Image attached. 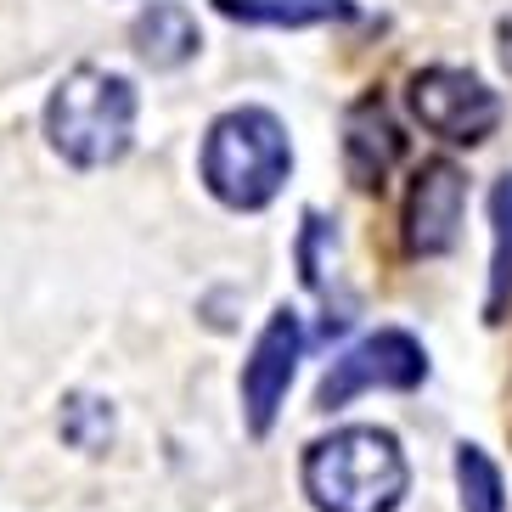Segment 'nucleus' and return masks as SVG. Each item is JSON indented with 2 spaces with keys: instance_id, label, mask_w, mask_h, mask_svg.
<instances>
[{
  "instance_id": "nucleus-1",
  "label": "nucleus",
  "mask_w": 512,
  "mask_h": 512,
  "mask_svg": "<svg viewBox=\"0 0 512 512\" xmlns=\"http://www.w3.org/2000/svg\"><path fill=\"white\" fill-rule=\"evenodd\" d=\"M411 467L389 428H338L304 451V496L316 512H394Z\"/></svg>"
},
{
  "instance_id": "nucleus-2",
  "label": "nucleus",
  "mask_w": 512,
  "mask_h": 512,
  "mask_svg": "<svg viewBox=\"0 0 512 512\" xmlns=\"http://www.w3.org/2000/svg\"><path fill=\"white\" fill-rule=\"evenodd\" d=\"M287 169H293V147L276 113L265 107H231L209 124L203 141V186H209L226 209L254 214L276 203Z\"/></svg>"
},
{
  "instance_id": "nucleus-3",
  "label": "nucleus",
  "mask_w": 512,
  "mask_h": 512,
  "mask_svg": "<svg viewBox=\"0 0 512 512\" xmlns=\"http://www.w3.org/2000/svg\"><path fill=\"white\" fill-rule=\"evenodd\" d=\"M46 136L74 169H107L136 136V91L124 74L74 68L46 102Z\"/></svg>"
},
{
  "instance_id": "nucleus-4",
  "label": "nucleus",
  "mask_w": 512,
  "mask_h": 512,
  "mask_svg": "<svg viewBox=\"0 0 512 512\" xmlns=\"http://www.w3.org/2000/svg\"><path fill=\"white\" fill-rule=\"evenodd\" d=\"M406 102L422 130H434L451 147H479V141L496 136V124H501L496 91L479 74H467V68H422L411 79Z\"/></svg>"
},
{
  "instance_id": "nucleus-5",
  "label": "nucleus",
  "mask_w": 512,
  "mask_h": 512,
  "mask_svg": "<svg viewBox=\"0 0 512 512\" xmlns=\"http://www.w3.org/2000/svg\"><path fill=\"white\" fill-rule=\"evenodd\" d=\"M422 377H428L422 344L400 327H383V332H372V338H361L355 349H344V355L327 366V377H321V389H316V406L338 411V406H349V400H361V394H372V389H417Z\"/></svg>"
},
{
  "instance_id": "nucleus-6",
  "label": "nucleus",
  "mask_w": 512,
  "mask_h": 512,
  "mask_svg": "<svg viewBox=\"0 0 512 512\" xmlns=\"http://www.w3.org/2000/svg\"><path fill=\"white\" fill-rule=\"evenodd\" d=\"M299 349H304V327L293 310H276L265 321V332L254 338V349H248V361H242V422H248L254 439H265L276 428V411L287 400Z\"/></svg>"
},
{
  "instance_id": "nucleus-7",
  "label": "nucleus",
  "mask_w": 512,
  "mask_h": 512,
  "mask_svg": "<svg viewBox=\"0 0 512 512\" xmlns=\"http://www.w3.org/2000/svg\"><path fill=\"white\" fill-rule=\"evenodd\" d=\"M462 209H467V175L451 158H434V164L417 169L406 197V248L417 259L451 254L456 231H462Z\"/></svg>"
},
{
  "instance_id": "nucleus-8",
  "label": "nucleus",
  "mask_w": 512,
  "mask_h": 512,
  "mask_svg": "<svg viewBox=\"0 0 512 512\" xmlns=\"http://www.w3.org/2000/svg\"><path fill=\"white\" fill-rule=\"evenodd\" d=\"M400 152H406V136H400V124L389 119L383 96H361V102L349 107V119H344V169H349V181L355 186H383L389 169L400 164Z\"/></svg>"
},
{
  "instance_id": "nucleus-9",
  "label": "nucleus",
  "mask_w": 512,
  "mask_h": 512,
  "mask_svg": "<svg viewBox=\"0 0 512 512\" xmlns=\"http://www.w3.org/2000/svg\"><path fill=\"white\" fill-rule=\"evenodd\" d=\"M130 46H136V57L147 68L169 74V68L192 62L203 40H197V17L186 12L181 0H152L147 12L136 17V29H130Z\"/></svg>"
},
{
  "instance_id": "nucleus-10",
  "label": "nucleus",
  "mask_w": 512,
  "mask_h": 512,
  "mask_svg": "<svg viewBox=\"0 0 512 512\" xmlns=\"http://www.w3.org/2000/svg\"><path fill=\"white\" fill-rule=\"evenodd\" d=\"M214 12L254 29H316V23L355 17V6L349 0H214Z\"/></svg>"
},
{
  "instance_id": "nucleus-11",
  "label": "nucleus",
  "mask_w": 512,
  "mask_h": 512,
  "mask_svg": "<svg viewBox=\"0 0 512 512\" xmlns=\"http://www.w3.org/2000/svg\"><path fill=\"white\" fill-rule=\"evenodd\" d=\"M456 490H462V512H507L501 467L479 445H456Z\"/></svg>"
},
{
  "instance_id": "nucleus-12",
  "label": "nucleus",
  "mask_w": 512,
  "mask_h": 512,
  "mask_svg": "<svg viewBox=\"0 0 512 512\" xmlns=\"http://www.w3.org/2000/svg\"><path fill=\"white\" fill-rule=\"evenodd\" d=\"M490 226H496V259H490V321H501L512 299V175L490 192Z\"/></svg>"
},
{
  "instance_id": "nucleus-13",
  "label": "nucleus",
  "mask_w": 512,
  "mask_h": 512,
  "mask_svg": "<svg viewBox=\"0 0 512 512\" xmlns=\"http://www.w3.org/2000/svg\"><path fill=\"white\" fill-rule=\"evenodd\" d=\"M62 439L74 445V451H107V439H113V406L96 400V394H68V406H62Z\"/></svg>"
},
{
  "instance_id": "nucleus-14",
  "label": "nucleus",
  "mask_w": 512,
  "mask_h": 512,
  "mask_svg": "<svg viewBox=\"0 0 512 512\" xmlns=\"http://www.w3.org/2000/svg\"><path fill=\"white\" fill-rule=\"evenodd\" d=\"M501 62L512 68V17H501Z\"/></svg>"
}]
</instances>
